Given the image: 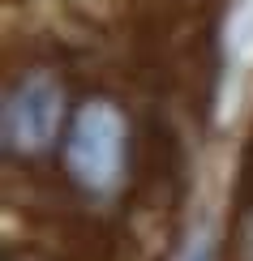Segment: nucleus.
I'll use <instances>...</instances> for the list:
<instances>
[{
  "label": "nucleus",
  "mask_w": 253,
  "mask_h": 261,
  "mask_svg": "<svg viewBox=\"0 0 253 261\" xmlns=\"http://www.w3.org/2000/svg\"><path fill=\"white\" fill-rule=\"evenodd\" d=\"M60 124V86L48 73H30L26 82L13 86V94L5 99V141L9 150L35 154L56 137Z\"/></svg>",
  "instance_id": "obj_2"
},
{
  "label": "nucleus",
  "mask_w": 253,
  "mask_h": 261,
  "mask_svg": "<svg viewBox=\"0 0 253 261\" xmlns=\"http://www.w3.org/2000/svg\"><path fill=\"white\" fill-rule=\"evenodd\" d=\"M73 180L86 189L103 193L120 180V163H125V120L112 103H86L78 120L69 128V146H64Z\"/></svg>",
  "instance_id": "obj_1"
},
{
  "label": "nucleus",
  "mask_w": 253,
  "mask_h": 261,
  "mask_svg": "<svg viewBox=\"0 0 253 261\" xmlns=\"http://www.w3.org/2000/svg\"><path fill=\"white\" fill-rule=\"evenodd\" d=\"M185 261H211V244H206V240H197V244L189 248V257H185Z\"/></svg>",
  "instance_id": "obj_3"
}]
</instances>
